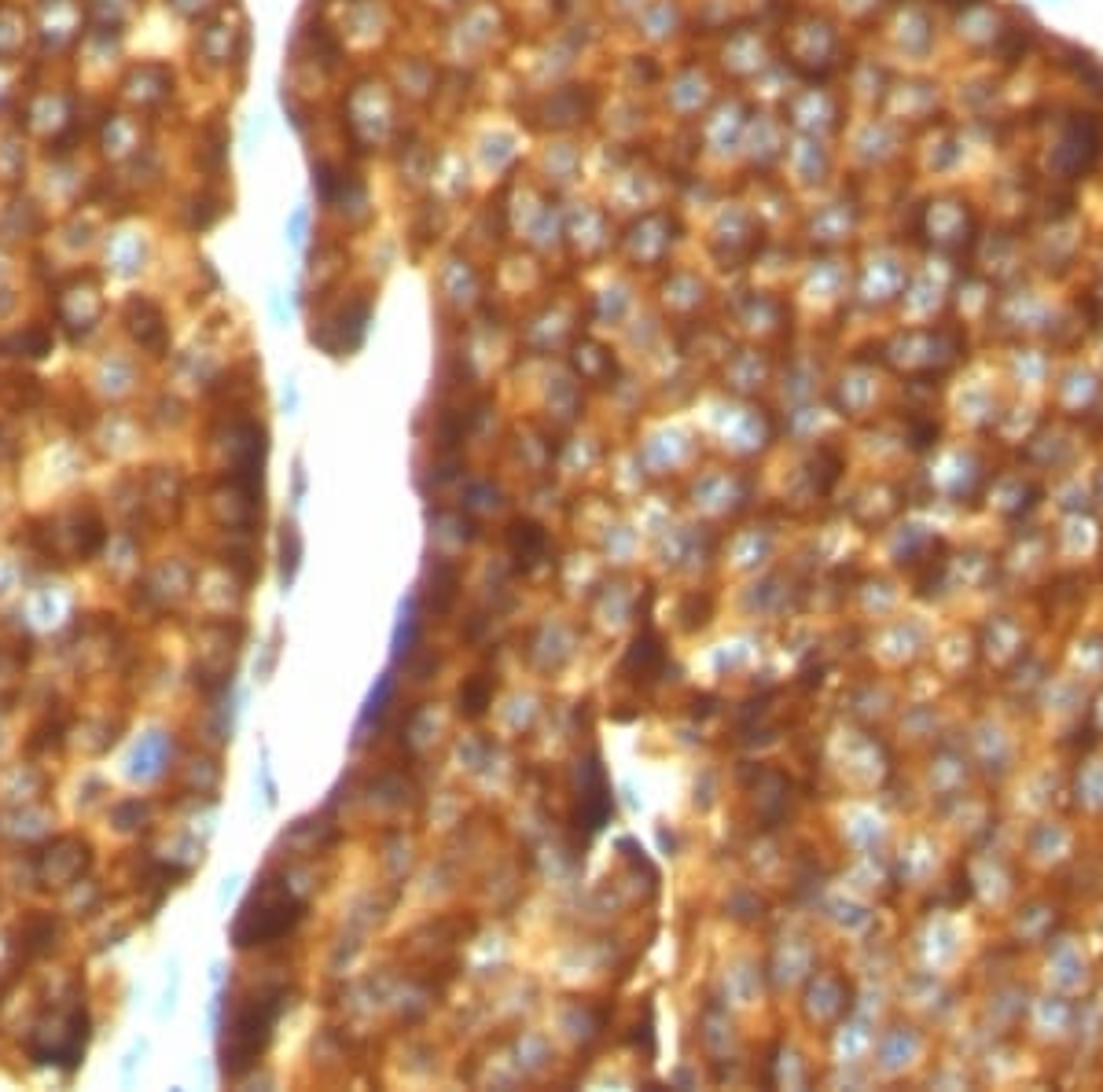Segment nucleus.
Returning <instances> with one entry per match:
<instances>
[{
  "label": "nucleus",
  "instance_id": "obj_1",
  "mask_svg": "<svg viewBox=\"0 0 1103 1092\" xmlns=\"http://www.w3.org/2000/svg\"><path fill=\"white\" fill-rule=\"evenodd\" d=\"M280 1012H284V990H276V986H262V990H251L247 997L232 1001L225 1037H221V1070L228 1078H239L258 1063Z\"/></svg>",
  "mask_w": 1103,
  "mask_h": 1092
},
{
  "label": "nucleus",
  "instance_id": "obj_9",
  "mask_svg": "<svg viewBox=\"0 0 1103 1092\" xmlns=\"http://www.w3.org/2000/svg\"><path fill=\"white\" fill-rule=\"evenodd\" d=\"M390 692H394V677H390V673H383V677H379V684H376V692L368 695V703H364L361 721H357V732H364V728L372 725V721H379V717H383Z\"/></svg>",
  "mask_w": 1103,
  "mask_h": 1092
},
{
  "label": "nucleus",
  "instance_id": "obj_3",
  "mask_svg": "<svg viewBox=\"0 0 1103 1092\" xmlns=\"http://www.w3.org/2000/svg\"><path fill=\"white\" fill-rule=\"evenodd\" d=\"M45 15L48 19H41L37 23V34H41V41H45V48H67L74 37H78V26H81V8L74 4V0H52V4H45Z\"/></svg>",
  "mask_w": 1103,
  "mask_h": 1092
},
{
  "label": "nucleus",
  "instance_id": "obj_11",
  "mask_svg": "<svg viewBox=\"0 0 1103 1092\" xmlns=\"http://www.w3.org/2000/svg\"><path fill=\"white\" fill-rule=\"evenodd\" d=\"M302 228H306V206H298L295 214H291V221H287V239H291V243H302Z\"/></svg>",
  "mask_w": 1103,
  "mask_h": 1092
},
{
  "label": "nucleus",
  "instance_id": "obj_8",
  "mask_svg": "<svg viewBox=\"0 0 1103 1092\" xmlns=\"http://www.w3.org/2000/svg\"><path fill=\"white\" fill-rule=\"evenodd\" d=\"M489 699H493V692H489L486 677H471V681L460 688V714L464 717H482L486 714Z\"/></svg>",
  "mask_w": 1103,
  "mask_h": 1092
},
{
  "label": "nucleus",
  "instance_id": "obj_2",
  "mask_svg": "<svg viewBox=\"0 0 1103 1092\" xmlns=\"http://www.w3.org/2000/svg\"><path fill=\"white\" fill-rule=\"evenodd\" d=\"M302 916H306L302 901H295L287 890L273 887V883L265 879L262 887L251 894V901L239 909L236 923H232V942H236L239 949L280 942V938H287V934L302 923Z\"/></svg>",
  "mask_w": 1103,
  "mask_h": 1092
},
{
  "label": "nucleus",
  "instance_id": "obj_5",
  "mask_svg": "<svg viewBox=\"0 0 1103 1092\" xmlns=\"http://www.w3.org/2000/svg\"><path fill=\"white\" fill-rule=\"evenodd\" d=\"M662 670V648H659V640L651 637V633H644V637H637V644L629 648L626 662H622V673H640L637 681H655Z\"/></svg>",
  "mask_w": 1103,
  "mask_h": 1092
},
{
  "label": "nucleus",
  "instance_id": "obj_10",
  "mask_svg": "<svg viewBox=\"0 0 1103 1092\" xmlns=\"http://www.w3.org/2000/svg\"><path fill=\"white\" fill-rule=\"evenodd\" d=\"M298 556H302V541H298L295 526H287V534H284V585H291V578H295Z\"/></svg>",
  "mask_w": 1103,
  "mask_h": 1092
},
{
  "label": "nucleus",
  "instance_id": "obj_6",
  "mask_svg": "<svg viewBox=\"0 0 1103 1092\" xmlns=\"http://www.w3.org/2000/svg\"><path fill=\"white\" fill-rule=\"evenodd\" d=\"M416 640H420V596H409L401 603V618L394 629V659H409Z\"/></svg>",
  "mask_w": 1103,
  "mask_h": 1092
},
{
  "label": "nucleus",
  "instance_id": "obj_4",
  "mask_svg": "<svg viewBox=\"0 0 1103 1092\" xmlns=\"http://www.w3.org/2000/svg\"><path fill=\"white\" fill-rule=\"evenodd\" d=\"M545 548H548L545 526H537L534 519H515L512 530H508V552L515 556V563L530 567V563L545 556Z\"/></svg>",
  "mask_w": 1103,
  "mask_h": 1092
},
{
  "label": "nucleus",
  "instance_id": "obj_7",
  "mask_svg": "<svg viewBox=\"0 0 1103 1092\" xmlns=\"http://www.w3.org/2000/svg\"><path fill=\"white\" fill-rule=\"evenodd\" d=\"M26 34H30V26H26V15L19 12V8H0V59H12L19 56V48L26 45Z\"/></svg>",
  "mask_w": 1103,
  "mask_h": 1092
}]
</instances>
